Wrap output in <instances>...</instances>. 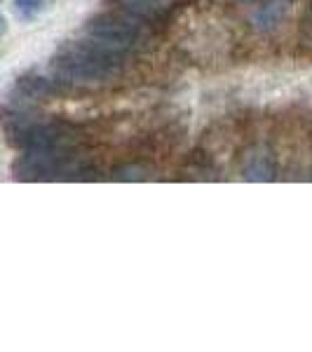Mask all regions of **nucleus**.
Segmentation results:
<instances>
[{
    "label": "nucleus",
    "instance_id": "1",
    "mask_svg": "<svg viewBox=\"0 0 312 352\" xmlns=\"http://www.w3.org/2000/svg\"><path fill=\"white\" fill-rule=\"evenodd\" d=\"M54 78L73 85H101L115 80L122 71V54L94 41L64 43L49 61Z\"/></svg>",
    "mask_w": 312,
    "mask_h": 352
},
{
    "label": "nucleus",
    "instance_id": "2",
    "mask_svg": "<svg viewBox=\"0 0 312 352\" xmlns=\"http://www.w3.org/2000/svg\"><path fill=\"white\" fill-rule=\"evenodd\" d=\"M82 31L89 41L115 50V52H134V50L144 47V43L148 41L144 21L120 12L96 14L85 21Z\"/></svg>",
    "mask_w": 312,
    "mask_h": 352
},
{
    "label": "nucleus",
    "instance_id": "3",
    "mask_svg": "<svg viewBox=\"0 0 312 352\" xmlns=\"http://www.w3.org/2000/svg\"><path fill=\"white\" fill-rule=\"evenodd\" d=\"M8 139L14 148L45 151V148H71L73 129L61 122L31 120L26 113H12L8 120Z\"/></svg>",
    "mask_w": 312,
    "mask_h": 352
},
{
    "label": "nucleus",
    "instance_id": "4",
    "mask_svg": "<svg viewBox=\"0 0 312 352\" xmlns=\"http://www.w3.org/2000/svg\"><path fill=\"white\" fill-rule=\"evenodd\" d=\"M12 172L19 181H49L80 174V164L71 148L24 151V155L14 162Z\"/></svg>",
    "mask_w": 312,
    "mask_h": 352
},
{
    "label": "nucleus",
    "instance_id": "5",
    "mask_svg": "<svg viewBox=\"0 0 312 352\" xmlns=\"http://www.w3.org/2000/svg\"><path fill=\"white\" fill-rule=\"evenodd\" d=\"M109 3L115 5L120 12L134 16V19L160 21L177 8L179 0H109Z\"/></svg>",
    "mask_w": 312,
    "mask_h": 352
},
{
    "label": "nucleus",
    "instance_id": "6",
    "mask_svg": "<svg viewBox=\"0 0 312 352\" xmlns=\"http://www.w3.org/2000/svg\"><path fill=\"white\" fill-rule=\"evenodd\" d=\"M64 89L59 78H43V76H24L16 82V92L24 99H49Z\"/></svg>",
    "mask_w": 312,
    "mask_h": 352
},
{
    "label": "nucleus",
    "instance_id": "7",
    "mask_svg": "<svg viewBox=\"0 0 312 352\" xmlns=\"http://www.w3.org/2000/svg\"><path fill=\"white\" fill-rule=\"evenodd\" d=\"M242 176L247 181H272L275 179V160L265 148L252 151L242 164Z\"/></svg>",
    "mask_w": 312,
    "mask_h": 352
},
{
    "label": "nucleus",
    "instance_id": "8",
    "mask_svg": "<svg viewBox=\"0 0 312 352\" xmlns=\"http://www.w3.org/2000/svg\"><path fill=\"white\" fill-rule=\"evenodd\" d=\"M280 16H282V5H277V3H263L260 5V10H258V14L254 16V21L260 26V28H268L272 24H277L280 21Z\"/></svg>",
    "mask_w": 312,
    "mask_h": 352
},
{
    "label": "nucleus",
    "instance_id": "9",
    "mask_svg": "<svg viewBox=\"0 0 312 352\" xmlns=\"http://www.w3.org/2000/svg\"><path fill=\"white\" fill-rule=\"evenodd\" d=\"M14 8L24 19H33L36 14L43 12L45 0H14Z\"/></svg>",
    "mask_w": 312,
    "mask_h": 352
},
{
    "label": "nucleus",
    "instance_id": "10",
    "mask_svg": "<svg viewBox=\"0 0 312 352\" xmlns=\"http://www.w3.org/2000/svg\"><path fill=\"white\" fill-rule=\"evenodd\" d=\"M3 33H5V21L0 19V36H3Z\"/></svg>",
    "mask_w": 312,
    "mask_h": 352
}]
</instances>
